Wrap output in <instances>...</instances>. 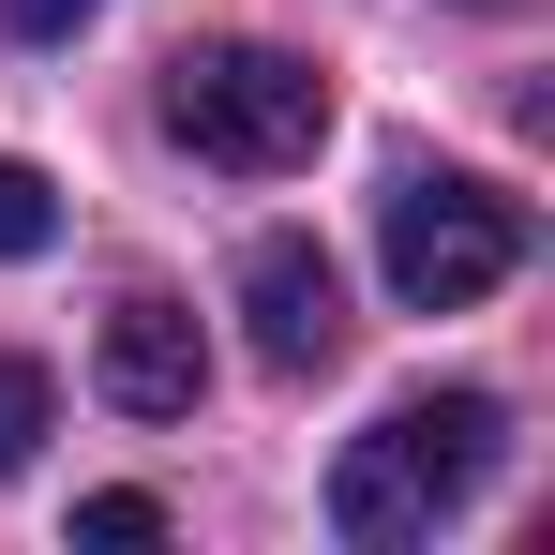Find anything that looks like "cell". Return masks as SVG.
<instances>
[{
    "mask_svg": "<svg viewBox=\"0 0 555 555\" xmlns=\"http://www.w3.org/2000/svg\"><path fill=\"white\" fill-rule=\"evenodd\" d=\"M46 241H61V195H46L15 151H0V256H46Z\"/></svg>",
    "mask_w": 555,
    "mask_h": 555,
    "instance_id": "cell-6",
    "label": "cell"
},
{
    "mask_svg": "<svg viewBox=\"0 0 555 555\" xmlns=\"http://www.w3.org/2000/svg\"><path fill=\"white\" fill-rule=\"evenodd\" d=\"M495 451H511V405H495V390H405L375 436H346L331 526H346L361 555H405V541H436L465 495L495 480Z\"/></svg>",
    "mask_w": 555,
    "mask_h": 555,
    "instance_id": "cell-1",
    "label": "cell"
},
{
    "mask_svg": "<svg viewBox=\"0 0 555 555\" xmlns=\"http://www.w3.org/2000/svg\"><path fill=\"white\" fill-rule=\"evenodd\" d=\"M480 15H511V0H480Z\"/></svg>",
    "mask_w": 555,
    "mask_h": 555,
    "instance_id": "cell-10",
    "label": "cell"
},
{
    "mask_svg": "<svg viewBox=\"0 0 555 555\" xmlns=\"http://www.w3.org/2000/svg\"><path fill=\"white\" fill-rule=\"evenodd\" d=\"M30 436H46V375H30L15 346H0V480L30 465Z\"/></svg>",
    "mask_w": 555,
    "mask_h": 555,
    "instance_id": "cell-7",
    "label": "cell"
},
{
    "mask_svg": "<svg viewBox=\"0 0 555 555\" xmlns=\"http://www.w3.org/2000/svg\"><path fill=\"white\" fill-rule=\"evenodd\" d=\"M76 541H166V495H76Z\"/></svg>",
    "mask_w": 555,
    "mask_h": 555,
    "instance_id": "cell-8",
    "label": "cell"
},
{
    "mask_svg": "<svg viewBox=\"0 0 555 555\" xmlns=\"http://www.w3.org/2000/svg\"><path fill=\"white\" fill-rule=\"evenodd\" d=\"M375 271H390V300H405V315H465V300H495V285L526 271V210H511L495 181L421 166V181H390Z\"/></svg>",
    "mask_w": 555,
    "mask_h": 555,
    "instance_id": "cell-3",
    "label": "cell"
},
{
    "mask_svg": "<svg viewBox=\"0 0 555 555\" xmlns=\"http://www.w3.org/2000/svg\"><path fill=\"white\" fill-rule=\"evenodd\" d=\"M166 135L195 166H241V181H285L331 151V76L285 61V46H181L166 61Z\"/></svg>",
    "mask_w": 555,
    "mask_h": 555,
    "instance_id": "cell-2",
    "label": "cell"
},
{
    "mask_svg": "<svg viewBox=\"0 0 555 555\" xmlns=\"http://www.w3.org/2000/svg\"><path fill=\"white\" fill-rule=\"evenodd\" d=\"M76 15H105V0H0V30H30V46H61Z\"/></svg>",
    "mask_w": 555,
    "mask_h": 555,
    "instance_id": "cell-9",
    "label": "cell"
},
{
    "mask_svg": "<svg viewBox=\"0 0 555 555\" xmlns=\"http://www.w3.org/2000/svg\"><path fill=\"white\" fill-rule=\"evenodd\" d=\"M241 315H256V361L271 375H331L346 361V271H331L300 225H271V241L241 256Z\"/></svg>",
    "mask_w": 555,
    "mask_h": 555,
    "instance_id": "cell-4",
    "label": "cell"
},
{
    "mask_svg": "<svg viewBox=\"0 0 555 555\" xmlns=\"http://www.w3.org/2000/svg\"><path fill=\"white\" fill-rule=\"evenodd\" d=\"M91 390L120 405V421H195V390H210V346H195L181 300H120L91 346Z\"/></svg>",
    "mask_w": 555,
    "mask_h": 555,
    "instance_id": "cell-5",
    "label": "cell"
}]
</instances>
